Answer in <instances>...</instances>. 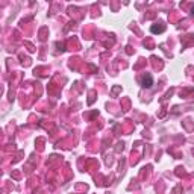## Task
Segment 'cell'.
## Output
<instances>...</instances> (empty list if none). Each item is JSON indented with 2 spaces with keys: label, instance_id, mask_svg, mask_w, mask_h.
I'll use <instances>...</instances> for the list:
<instances>
[{
  "label": "cell",
  "instance_id": "obj_1",
  "mask_svg": "<svg viewBox=\"0 0 194 194\" xmlns=\"http://www.w3.org/2000/svg\"><path fill=\"white\" fill-rule=\"evenodd\" d=\"M153 85V79H152V76L150 75H147L146 78L143 79V86H146V88H150Z\"/></svg>",
  "mask_w": 194,
  "mask_h": 194
},
{
  "label": "cell",
  "instance_id": "obj_2",
  "mask_svg": "<svg viewBox=\"0 0 194 194\" xmlns=\"http://www.w3.org/2000/svg\"><path fill=\"white\" fill-rule=\"evenodd\" d=\"M153 34H162L164 31H165V27L164 26H152V29H150Z\"/></svg>",
  "mask_w": 194,
  "mask_h": 194
},
{
  "label": "cell",
  "instance_id": "obj_3",
  "mask_svg": "<svg viewBox=\"0 0 194 194\" xmlns=\"http://www.w3.org/2000/svg\"><path fill=\"white\" fill-rule=\"evenodd\" d=\"M193 14H194V6H193Z\"/></svg>",
  "mask_w": 194,
  "mask_h": 194
}]
</instances>
